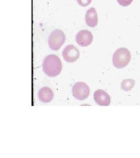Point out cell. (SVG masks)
I'll return each instance as SVG.
<instances>
[{
  "label": "cell",
  "instance_id": "cell-8",
  "mask_svg": "<svg viewBox=\"0 0 140 158\" xmlns=\"http://www.w3.org/2000/svg\"><path fill=\"white\" fill-rule=\"evenodd\" d=\"M85 22L86 25L91 28H94L97 26L98 23V18L95 8L92 7L86 12L85 15Z\"/></svg>",
  "mask_w": 140,
  "mask_h": 158
},
{
  "label": "cell",
  "instance_id": "cell-11",
  "mask_svg": "<svg viewBox=\"0 0 140 158\" xmlns=\"http://www.w3.org/2000/svg\"><path fill=\"white\" fill-rule=\"evenodd\" d=\"M119 5L122 6H130L133 1V0H117Z\"/></svg>",
  "mask_w": 140,
  "mask_h": 158
},
{
  "label": "cell",
  "instance_id": "cell-9",
  "mask_svg": "<svg viewBox=\"0 0 140 158\" xmlns=\"http://www.w3.org/2000/svg\"><path fill=\"white\" fill-rule=\"evenodd\" d=\"M54 97L53 91L49 87H43L39 91L40 101L44 103L50 102Z\"/></svg>",
  "mask_w": 140,
  "mask_h": 158
},
{
  "label": "cell",
  "instance_id": "cell-12",
  "mask_svg": "<svg viewBox=\"0 0 140 158\" xmlns=\"http://www.w3.org/2000/svg\"><path fill=\"white\" fill-rule=\"evenodd\" d=\"M79 6H87L92 2V0H77Z\"/></svg>",
  "mask_w": 140,
  "mask_h": 158
},
{
  "label": "cell",
  "instance_id": "cell-5",
  "mask_svg": "<svg viewBox=\"0 0 140 158\" xmlns=\"http://www.w3.org/2000/svg\"><path fill=\"white\" fill-rule=\"evenodd\" d=\"M62 55L66 62H75L78 59L80 56V52L75 46L69 45L63 49Z\"/></svg>",
  "mask_w": 140,
  "mask_h": 158
},
{
  "label": "cell",
  "instance_id": "cell-2",
  "mask_svg": "<svg viewBox=\"0 0 140 158\" xmlns=\"http://www.w3.org/2000/svg\"><path fill=\"white\" fill-rule=\"evenodd\" d=\"M131 55L128 49L125 48H118L113 55V64L117 69L126 67L131 60Z\"/></svg>",
  "mask_w": 140,
  "mask_h": 158
},
{
  "label": "cell",
  "instance_id": "cell-7",
  "mask_svg": "<svg viewBox=\"0 0 140 158\" xmlns=\"http://www.w3.org/2000/svg\"><path fill=\"white\" fill-rule=\"evenodd\" d=\"M94 98L96 103L101 106H109L111 102V98L109 94L101 89L95 91Z\"/></svg>",
  "mask_w": 140,
  "mask_h": 158
},
{
  "label": "cell",
  "instance_id": "cell-6",
  "mask_svg": "<svg viewBox=\"0 0 140 158\" xmlns=\"http://www.w3.org/2000/svg\"><path fill=\"white\" fill-rule=\"evenodd\" d=\"M93 41V35L92 33L86 30H81L76 35V42L82 47H86L90 45Z\"/></svg>",
  "mask_w": 140,
  "mask_h": 158
},
{
  "label": "cell",
  "instance_id": "cell-4",
  "mask_svg": "<svg viewBox=\"0 0 140 158\" xmlns=\"http://www.w3.org/2000/svg\"><path fill=\"white\" fill-rule=\"evenodd\" d=\"M74 97L78 100H84L90 95V87L85 83L79 81L76 83L73 87Z\"/></svg>",
  "mask_w": 140,
  "mask_h": 158
},
{
  "label": "cell",
  "instance_id": "cell-1",
  "mask_svg": "<svg viewBox=\"0 0 140 158\" xmlns=\"http://www.w3.org/2000/svg\"><path fill=\"white\" fill-rule=\"evenodd\" d=\"M62 62L56 55H49L45 57L42 64L43 70L49 77H56L62 70Z\"/></svg>",
  "mask_w": 140,
  "mask_h": 158
},
{
  "label": "cell",
  "instance_id": "cell-3",
  "mask_svg": "<svg viewBox=\"0 0 140 158\" xmlns=\"http://www.w3.org/2000/svg\"><path fill=\"white\" fill-rule=\"evenodd\" d=\"M66 35L60 29H55L51 33L48 44L51 50L58 51L66 42Z\"/></svg>",
  "mask_w": 140,
  "mask_h": 158
},
{
  "label": "cell",
  "instance_id": "cell-10",
  "mask_svg": "<svg viewBox=\"0 0 140 158\" xmlns=\"http://www.w3.org/2000/svg\"><path fill=\"white\" fill-rule=\"evenodd\" d=\"M134 80L132 79H125L123 80L121 83V88L122 90L126 91L131 90L134 87Z\"/></svg>",
  "mask_w": 140,
  "mask_h": 158
}]
</instances>
